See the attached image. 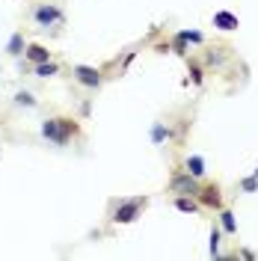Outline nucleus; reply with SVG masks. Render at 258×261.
Here are the masks:
<instances>
[{"mask_svg":"<svg viewBox=\"0 0 258 261\" xmlns=\"http://www.w3.org/2000/svg\"><path fill=\"white\" fill-rule=\"evenodd\" d=\"M42 134L48 137L50 143L63 146V143H68V137L74 134V125H71L68 119H50V122H45V125H42Z\"/></svg>","mask_w":258,"mask_h":261,"instance_id":"1","label":"nucleus"},{"mask_svg":"<svg viewBox=\"0 0 258 261\" xmlns=\"http://www.w3.org/2000/svg\"><path fill=\"white\" fill-rule=\"evenodd\" d=\"M143 205H145L143 199H134V202H128V205H119V208H116V214H113V220H116V223H131V220L140 214V208H143Z\"/></svg>","mask_w":258,"mask_h":261,"instance_id":"2","label":"nucleus"},{"mask_svg":"<svg viewBox=\"0 0 258 261\" xmlns=\"http://www.w3.org/2000/svg\"><path fill=\"white\" fill-rule=\"evenodd\" d=\"M172 190L175 193H184V196H193V193H199V184L190 175H175L172 178Z\"/></svg>","mask_w":258,"mask_h":261,"instance_id":"3","label":"nucleus"},{"mask_svg":"<svg viewBox=\"0 0 258 261\" xmlns=\"http://www.w3.org/2000/svg\"><path fill=\"white\" fill-rule=\"evenodd\" d=\"M74 74H78V81L86 83V86H98V83H101V74H98L95 68H89V65H78Z\"/></svg>","mask_w":258,"mask_h":261,"instance_id":"4","label":"nucleus"},{"mask_svg":"<svg viewBox=\"0 0 258 261\" xmlns=\"http://www.w3.org/2000/svg\"><path fill=\"white\" fill-rule=\"evenodd\" d=\"M60 9H54V6H42V9H36V21L42 24V27H48V24H54V21H60Z\"/></svg>","mask_w":258,"mask_h":261,"instance_id":"5","label":"nucleus"},{"mask_svg":"<svg viewBox=\"0 0 258 261\" xmlns=\"http://www.w3.org/2000/svg\"><path fill=\"white\" fill-rule=\"evenodd\" d=\"M214 24H217L220 30H235V27H238V18L231 15V12H217V15H214Z\"/></svg>","mask_w":258,"mask_h":261,"instance_id":"6","label":"nucleus"},{"mask_svg":"<svg viewBox=\"0 0 258 261\" xmlns=\"http://www.w3.org/2000/svg\"><path fill=\"white\" fill-rule=\"evenodd\" d=\"M202 193V202L211 205V208H220V190L217 187H208V190H199Z\"/></svg>","mask_w":258,"mask_h":261,"instance_id":"7","label":"nucleus"},{"mask_svg":"<svg viewBox=\"0 0 258 261\" xmlns=\"http://www.w3.org/2000/svg\"><path fill=\"white\" fill-rule=\"evenodd\" d=\"M27 57H30L36 65H39V63H48V50L42 48V45H33V48L27 50Z\"/></svg>","mask_w":258,"mask_h":261,"instance_id":"8","label":"nucleus"},{"mask_svg":"<svg viewBox=\"0 0 258 261\" xmlns=\"http://www.w3.org/2000/svg\"><path fill=\"white\" fill-rule=\"evenodd\" d=\"M187 169H190V175H193V178H196V175H205V161L193 154V158L187 161Z\"/></svg>","mask_w":258,"mask_h":261,"instance_id":"9","label":"nucleus"},{"mask_svg":"<svg viewBox=\"0 0 258 261\" xmlns=\"http://www.w3.org/2000/svg\"><path fill=\"white\" fill-rule=\"evenodd\" d=\"M36 74H39V77H50V74H57V65L54 63H39L36 65Z\"/></svg>","mask_w":258,"mask_h":261,"instance_id":"10","label":"nucleus"},{"mask_svg":"<svg viewBox=\"0 0 258 261\" xmlns=\"http://www.w3.org/2000/svg\"><path fill=\"white\" fill-rule=\"evenodd\" d=\"M151 140H154V143H163V140H166V128H163V125H154V130H151Z\"/></svg>","mask_w":258,"mask_h":261,"instance_id":"11","label":"nucleus"},{"mask_svg":"<svg viewBox=\"0 0 258 261\" xmlns=\"http://www.w3.org/2000/svg\"><path fill=\"white\" fill-rule=\"evenodd\" d=\"M223 228H226V231H238V226H235V217H231V214H223Z\"/></svg>","mask_w":258,"mask_h":261,"instance_id":"12","label":"nucleus"},{"mask_svg":"<svg viewBox=\"0 0 258 261\" xmlns=\"http://www.w3.org/2000/svg\"><path fill=\"white\" fill-rule=\"evenodd\" d=\"M21 45H24L21 36H12V39H9V54H21Z\"/></svg>","mask_w":258,"mask_h":261,"instance_id":"13","label":"nucleus"},{"mask_svg":"<svg viewBox=\"0 0 258 261\" xmlns=\"http://www.w3.org/2000/svg\"><path fill=\"white\" fill-rule=\"evenodd\" d=\"M211 252H214V255H220V231H214V234H211Z\"/></svg>","mask_w":258,"mask_h":261,"instance_id":"14","label":"nucleus"},{"mask_svg":"<svg viewBox=\"0 0 258 261\" xmlns=\"http://www.w3.org/2000/svg\"><path fill=\"white\" fill-rule=\"evenodd\" d=\"M178 211H196V205L190 199H178Z\"/></svg>","mask_w":258,"mask_h":261,"instance_id":"15","label":"nucleus"},{"mask_svg":"<svg viewBox=\"0 0 258 261\" xmlns=\"http://www.w3.org/2000/svg\"><path fill=\"white\" fill-rule=\"evenodd\" d=\"M18 104H27V107H33V95H30V92H18Z\"/></svg>","mask_w":258,"mask_h":261,"instance_id":"16","label":"nucleus"},{"mask_svg":"<svg viewBox=\"0 0 258 261\" xmlns=\"http://www.w3.org/2000/svg\"><path fill=\"white\" fill-rule=\"evenodd\" d=\"M255 187H258L255 178H246V181H243V190H255Z\"/></svg>","mask_w":258,"mask_h":261,"instance_id":"17","label":"nucleus"}]
</instances>
